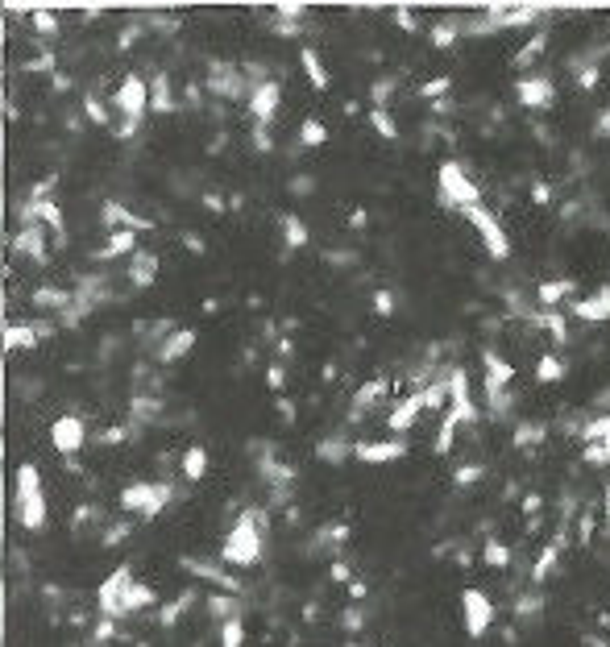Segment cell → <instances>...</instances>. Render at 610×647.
<instances>
[{
    "instance_id": "cell-15",
    "label": "cell",
    "mask_w": 610,
    "mask_h": 647,
    "mask_svg": "<svg viewBox=\"0 0 610 647\" xmlns=\"http://www.w3.org/2000/svg\"><path fill=\"white\" fill-rule=\"evenodd\" d=\"M515 100L523 108H532V112H548L552 100H557V88H552V79L548 75H523L515 83Z\"/></svg>"
},
{
    "instance_id": "cell-51",
    "label": "cell",
    "mask_w": 610,
    "mask_h": 647,
    "mask_svg": "<svg viewBox=\"0 0 610 647\" xmlns=\"http://www.w3.org/2000/svg\"><path fill=\"white\" fill-rule=\"evenodd\" d=\"M254 146H258L262 154H270V133H266V129H258V125H254Z\"/></svg>"
},
{
    "instance_id": "cell-35",
    "label": "cell",
    "mask_w": 610,
    "mask_h": 647,
    "mask_svg": "<svg viewBox=\"0 0 610 647\" xmlns=\"http://www.w3.org/2000/svg\"><path fill=\"white\" fill-rule=\"evenodd\" d=\"M67 291H50V287H38L34 291V307H38V312H63V307H67Z\"/></svg>"
},
{
    "instance_id": "cell-41",
    "label": "cell",
    "mask_w": 610,
    "mask_h": 647,
    "mask_svg": "<svg viewBox=\"0 0 610 647\" xmlns=\"http://www.w3.org/2000/svg\"><path fill=\"white\" fill-rule=\"evenodd\" d=\"M586 465H610V440H590L586 453H581Z\"/></svg>"
},
{
    "instance_id": "cell-45",
    "label": "cell",
    "mask_w": 610,
    "mask_h": 647,
    "mask_svg": "<svg viewBox=\"0 0 610 647\" xmlns=\"http://www.w3.org/2000/svg\"><path fill=\"white\" fill-rule=\"evenodd\" d=\"M482 473H486L482 465H461V469L453 473V482H457V486H474V482H478Z\"/></svg>"
},
{
    "instance_id": "cell-24",
    "label": "cell",
    "mask_w": 610,
    "mask_h": 647,
    "mask_svg": "<svg viewBox=\"0 0 610 647\" xmlns=\"http://www.w3.org/2000/svg\"><path fill=\"white\" fill-rule=\"evenodd\" d=\"M133 253H137V233H129V229H113V233H104V249H100V258H104V262L133 258Z\"/></svg>"
},
{
    "instance_id": "cell-40",
    "label": "cell",
    "mask_w": 610,
    "mask_h": 647,
    "mask_svg": "<svg viewBox=\"0 0 610 647\" xmlns=\"http://www.w3.org/2000/svg\"><path fill=\"white\" fill-rule=\"evenodd\" d=\"M482 560H486L490 569H507V565H511V548H507V544H498V540H490V544H486V552H482Z\"/></svg>"
},
{
    "instance_id": "cell-44",
    "label": "cell",
    "mask_w": 610,
    "mask_h": 647,
    "mask_svg": "<svg viewBox=\"0 0 610 647\" xmlns=\"http://www.w3.org/2000/svg\"><path fill=\"white\" fill-rule=\"evenodd\" d=\"M449 88H453V79H449V75H436V79H428L424 88H420V96H428V100H440V96H445Z\"/></svg>"
},
{
    "instance_id": "cell-19",
    "label": "cell",
    "mask_w": 610,
    "mask_h": 647,
    "mask_svg": "<svg viewBox=\"0 0 610 647\" xmlns=\"http://www.w3.org/2000/svg\"><path fill=\"white\" fill-rule=\"evenodd\" d=\"M158 266H162V262H158V253L137 245V253L129 258V283H133L137 291H150V287L158 283Z\"/></svg>"
},
{
    "instance_id": "cell-50",
    "label": "cell",
    "mask_w": 610,
    "mask_h": 647,
    "mask_svg": "<svg viewBox=\"0 0 610 647\" xmlns=\"http://www.w3.org/2000/svg\"><path fill=\"white\" fill-rule=\"evenodd\" d=\"M266 378H270V390H283V365H270Z\"/></svg>"
},
{
    "instance_id": "cell-4",
    "label": "cell",
    "mask_w": 610,
    "mask_h": 647,
    "mask_svg": "<svg viewBox=\"0 0 610 647\" xmlns=\"http://www.w3.org/2000/svg\"><path fill=\"white\" fill-rule=\"evenodd\" d=\"M436 200H440V208L465 212V208L482 204V187L469 179V171L461 162H440V171H436Z\"/></svg>"
},
{
    "instance_id": "cell-36",
    "label": "cell",
    "mask_w": 610,
    "mask_h": 647,
    "mask_svg": "<svg viewBox=\"0 0 610 647\" xmlns=\"http://www.w3.org/2000/svg\"><path fill=\"white\" fill-rule=\"evenodd\" d=\"M565 378V361L557 353H544L536 365V382H561Z\"/></svg>"
},
{
    "instance_id": "cell-16",
    "label": "cell",
    "mask_w": 610,
    "mask_h": 647,
    "mask_svg": "<svg viewBox=\"0 0 610 647\" xmlns=\"http://www.w3.org/2000/svg\"><path fill=\"white\" fill-rule=\"evenodd\" d=\"M424 411H428V407H424V390H411V395H403V399L391 407V415H386V428H391V436H407L415 424H420Z\"/></svg>"
},
{
    "instance_id": "cell-28",
    "label": "cell",
    "mask_w": 610,
    "mask_h": 647,
    "mask_svg": "<svg viewBox=\"0 0 610 647\" xmlns=\"http://www.w3.org/2000/svg\"><path fill=\"white\" fill-rule=\"evenodd\" d=\"M324 142H328L324 121H320V117H303V125H299V146H303V150H320Z\"/></svg>"
},
{
    "instance_id": "cell-49",
    "label": "cell",
    "mask_w": 610,
    "mask_h": 647,
    "mask_svg": "<svg viewBox=\"0 0 610 647\" xmlns=\"http://www.w3.org/2000/svg\"><path fill=\"white\" fill-rule=\"evenodd\" d=\"M395 21L403 25V30H411V34H415V30H420V21H415V17H411V9H399V13H395Z\"/></svg>"
},
{
    "instance_id": "cell-12",
    "label": "cell",
    "mask_w": 610,
    "mask_h": 647,
    "mask_svg": "<svg viewBox=\"0 0 610 647\" xmlns=\"http://www.w3.org/2000/svg\"><path fill=\"white\" fill-rule=\"evenodd\" d=\"M21 224H42V229L50 233V237H63V229H67V220H63V208L54 204V195H50V187H42L30 204L21 208Z\"/></svg>"
},
{
    "instance_id": "cell-21",
    "label": "cell",
    "mask_w": 610,
    "mask_h": 647,
    "mask_svg": "<svg viewBox=\"0 0 610 647\" xmlns=\"http://www.w3.org/2000/svg\"><path fill=\"white\" fill-rule=\"evenodd\" d=\"M208 465H212V453H208L204 444H187V448H183V457H179L183 482H204V477H208Z\"/></svg>"
},
{
    "instance_id": "cell-54",
    "label": "cell",
    "mask_w": 610,
    "mask_h": 647,
    "mask_svg": "<svg viewBox=\"0 0 610 647\" xmlns=\"http://www.w3.org/2000/svg\"><path fill=\"white\" fill-rule=\"evenodd\" d=\"M0 461H5V432H0Z\"/></svg>"
},
{
    "instance_id": "cell-13",
    "label": "cell",
    "mask_w": 610,
    "mask_h": 647,
    "mask_svg": "<svg viewBox=\"0 0 610 647\" xmlns=\"http://www.w3.org/2000/svg\"><path fill=\"white\" fill-rule=\"evenodd\" d=\"M353 461L362 465H395L407 457V440L403 436H386V440H357L353 444Z\"/></svg>"
},
{
    "instance_id": "cell-3",
    "label": "cell",
    "mask_w": 610,
    "mask_h": 647,
    "mask_svg": "<svg viewBox=\"0 0 610 647\" xmlns=\"http://www.w3.org/2000/svg\"><path fill=\"white\" fill-rule=\"evenodd\" d=\"M108 108H113V117H121V133H133L150 117V79L142 71H125L108 96Z\"/></svg>"
},
{
    "instance_id": "cell-9",
    "label": "cell",
    "mask_w": 610,
    "mask_h": 647,
    "mask_svg": "<svg viewBox=\"0 0 610 647\" xmlns=\"http://www.w3.org/2000/svg\"><path fill=\"white\" fill-rule=\"evenodd\" d=\"M461 216L478 229V237H482V245H486V253H490L494 262H507V258H511V237H507V229L498 224V216H494L490 208L474 204V208H465Z\"/></svg>"
},
{
    "instance_id": "cell-48",
    "label": "cell",
    "mask_w": 610,
    "mask_h": 647,
    "mask_svg": "<svg viewBox=\"0 0 610 647\" xmlns=\"http://www.w3.org/2000/svg\"><path fill=\"white\" fill-rule=\"evenodd\" d=\"M374 307H378V316H391V312H395L391 291H378V295H374Z\"/></svg>"
},
{
    "instance_id": "cell-37",
    "label": "cell",
    "mask_w": 610,
    "mask_h": 647,
    "mask_svg": "<svg viewBox=\"0 0 610 647\" xmlns=\"http://www.w3.org/2000/svg\"><path fill=\"white\" fill-rule=\"evenodd\" d=\"M83 112H88V121H92V125H113V108H108L104 100H96L92 92L83 96Z\"/></svg>"
},
{
    "instance_id": "cell-2",
    "label": "cell",
    "mask_w": 610,
    "mask_h": 647,
    "mask_svg": "<svg viewBox=\"0 0 610 647\" xmlns=\"http://www.w3.org/2000/svg\"><path fill=\"white\" fill-rule=\"evenodd\" d=\"M266 556V536H262V515L258 511H241L233 519V527L225 531V544H220V560L229 569H258Z\"/></svg>"
},
{
    "instance_id": "cell-42",
    "label": "cell",
    "mask_w": 610,
    "mask_h": 647,
    "mask_svg": "<svg viewBox=\"0 0 610 647\" xmlns=\"http://www.w3.org/2000/svg\"><path fill=\"white\" fill-rule=\"evenodd\" d=\"M581 440H610V415H594L586 428H581Z\"/></svg>"
},
{
    "instance_id": "cell-11",
    "label": "cell",
    "mask_w": 610,
    "mask_h": 647,
    "mask_svg": "<svg viewBox=\"0 0 610 647\" xmlns=\"http://www.w3.org/2000/svg\"><path fill=\"white\" fill-rule=\"evenodd\" d=\"M245 108H249V117H254V125L266 129L283 108V83L279 79H258L245 96Z\"/></svg>"
},
{
    "instance_id": "cell-25",
    "label": "cell",
    "mask_w": 610,
    "mask_h": 647,
    "mask_svg": "<svg viewBox=\"0 0 610 647\" xmlns=\"http://www.w3.org/2000/svg\"><path fill=\"white\" fill-rule=\"evenodd\" d=\"M299 67H303V75H308V83L316 92H328V83H332V75H328V67H324V59L312 50V46H299Z\"/></svg>"
},
{
    "instance_id": "cell-32",
    "label": "cell",
    "mask_w": 610,
    "mask_h": 647,
    "mask_svg": "<svg viewBox=\"0 0 610 647\" xmlns=\"http://www.w3.org/2000/svg\"><path fill=\"white\" fill-rule=\"evenodd\" d=\"M386 395V382L378 378V382H366L362 390H357V399H353V415H362V411H370L378 399Z\"/></svg>"
},
{
    "instance_id": "cell-46",
    "label": "cell",
    "mask_w": 610,
    "mask_h": 647,
    "mask_svg": "<svg viewBox=\"0 0 610 647\" xmlns=\"http://www.w3.org/2000/svg\"><path fill=\"white\" fill-rule=\"evenodd\" d=\"M540 50H544V34H540V38H532L528 46H523V50H519V59H515V63H519V67H528L532 59H540Z\"/></svg>"
},
{
    "instance_id": "cell-17",
    "label": "cell",
    "mask_w": 610,
    "mask_h": 647,
    "mask_svg": "<svg viewBox=\"0 0 610 647\" xmlns=\"http://www.w3.org/2000/svg\"><path fill=\"white\" fill-rule=\"evenodd\" d=\"M208 88H212L216 96H225V100H245V96H249L245 75H241L237 67H229V63H212V71H208Z\"/></svg>"
},
{
    "instance_id": "cell-30",
    "label": "cell",
    "mask_w": 610,
    "mask_h": 647,
    "mask_svg": "<svg viewBox=\"0 0 610 647\" xmlns=\"http://www.w3.org/2000/svg\"><path fill=\"white\" fill-rule=\"evenodd\" d=\"M557 556H561V540H552V544L540 552V560H536V569H532V585H544V581L552 577V569H557Z\"/></svg>"
},
{
    "instance_id": "cell-31",
    "label": "cell",
    "mask_w": 610,
    "mask_h": 647,
    "mask_svg": "<svg viewBox=\"0 0 610 647\" xmlns=\"http://www.w3.org/2000/svg\"><path fill=\"white\" fill-rule=\"evenodd\" d=\"M220 647H245V618L241 614L220 623Z\"/></svg>"
},
{
    "instance_id": "cell-14",
    "label": "cell",
    "mask_w": 610,
    "mask_h": 647,
    "mask_svg": "<svg viewBox=\"0 0 610 647\" xmlns=\"http://www.w3.org/2000/svg\"><path fill=\"white\" fill-rule=\"evenodd\" d=\"M13 253L30 266H46L50 262V233L42 229V224H21V229L13 233Z\"/></svg>"
},
{
    "instance_id": "cell-8",
    "label": "cell",
    "mask_w": 610,
    "mask_h": 647,
    "mask_svg": "<svg viewBox=\"0 0 610 647\" xmlns=\"http://www.w3.org/2000/svg\"><path fill=\"white\" fill-rule=\"evenodd\" d=\"M494 618H498V610H494L490 594L478 589V585H469L461 594V627H465V635L469 639H486V631L494 627Z\"/></svg>"
},
{
    "instance_id": "cell-34",
    "label": "cell",
    "mask_w": 610,
    "mask_h": 647,
    "mask_svg": "<svg viewBox=\"0 0 610 647\" xmlns=\"http://www.w3.org/2000/svg\"><path fill=\"white\" fill-rule=\"evenodd\" d=\"M283 241H287V249H303L308 245V224L299 216H283Z\"/></svg>"
},
{
    "instance_id": "cell-33",
    "label": "cell",
    "mask_w": 610,
    "mask_h": 647,
    "mask_svg": "<svg viewBox=\"0 0 610 647\" xmlns=\"http://www.w3.org/2000/svg\"><path fill=\"white\" fill-rule=\"evenodd\" d=\"M30 25H34V34H42V38H54L63 30V21L54 17L50 9H30Z\"/></svg>"
},
{
    "instance_id": "cell-29",
    "label": "cell",
    "mask_w": 610,
    "mask_h": 647,
    "mask_svg": "<svg viewBox=\"0 0 610 647\" xmlns=\"http://www.w3.org/2000/svg\"><path fill=\"white\" fill-rule=\"evenodd\" d=\"M366 121L374 125V133H378V137H386V142H399V121H395L386 108H370V112H366Z\"/></svg>"
},
{
    "instance_id": "cell-23",
    "label": "cell",
    "mask_w": 610,
    "mask_h": 647,
    "mask_svg": "<svg viewBox=\"0 0 610 647\" xmlns=\"http://www.w3.org/2000/svg\"><path fill=\"white\" fill-rule=\"evenodd\" d=\"M34 345H38V328L34 324L13 320V324H5V332H0V349L5 353H21V349H34Z\"/></svg>"
},
{
    "instance_id": "cell-27",
    "label": "cell",
    "mask_w": 610,
    "mask_h": 647,
    "mask_svg": "<svg viewBox=\"0 0 610 647\" xmlns=\"http://www.w3.org/2000/svg\"><path fill=\"white\" fill-rule=\"evenodd\" d=\"M166 108H175V88L166 75H154L150 79V112H166Z\"/></svg>"
},
{
    "instance_id": "cell-39",
    "label": "cell",
    "mask_w": 610,
    "mask_h": 647,
    "mask_svg": "<svg viewBox=\"0 0 610 647\" xmlns=\"http://www.w3.org/2000/svg\"><path fill=\"white\" fill-rule=\"evenodd\" d=\"M428 34H432V42H436L440 50H449V46L457 42V34H461V25H457V21H436Z\"/></svg>"
},
{
    "instance_id": "cell-22",
    "label": "cell",
    "mask_w": 610,
    "mask_h": 647,
    "mask_svg": "<svg viewBox=\"0 0 610 647\" xmlns=\"http://www.w3.org/2000/svg\"><path fill=\"white\" fill-rule=\"evenodd\" d=\"M573 316H581V320H590V324H602V320H610V283H602L590 299H581V303H573Z\"/></svg>"
},
{
    "instance_id": "cell-7",
    "label": "cell",
    "mask_w": 610,
    "mask_h": 647,
    "mask_svg": "<svg viewBox=\"0 0 610 647\" xmlns=\"http://www.w3.org/2000/svg\"><path fill=\"white\" fill-rule=\"evenodd\" d=\"M482 370H486V399H490V411L503 415L511 407V382H515V365L507 357H498L494 349L482 353Z\"/></svg>"
},
{
    "instance_id": "cell-26",
    "label": "cell",
    "mask_w": 610,
    "mask_h": 647,
    "mask_svg": "<svg viewBox=\"0 0 610 647\" xmlns=\"http://www.w3.org/2000/svg\"><path fill=\"white\" fill-rule=\"evenodd\" d=\"M158 602V594H154V585L150 581H129V589H125V618L129 614H142V610H150Z\"/></svg>"
},
{
    "instance_id": "cell-38",
    "label": "cell",
    "mask_w": 610,
    "mask_h": 647,
    "mask_svg": "<svg viewBox=\"0 0 610 647\" xmlns=\"http://www.w3.org/2000/svg\"><path fill=\"white\" fill-rule=\"evenodd\" d=\"M569 291H573V283H565V278H552V283H544V287L536 291V299H540L544 307H552V303H561Z\"/></svg>"
},
{
    "instance_id": "cell-18",
    "label": "cell",
    "mask_w": 610,
    "mask_h": 647,
    "mask_svg": "<svg viewBox=\"0 0 610 647\" xmlns=\"http://www.w3.org/2000/svg\"><path fill=\"white\" fill-rule=\"evenodd\" d=\"M196 328H166V336H162V345H158V361L162 365H175V361H183L191 349H196Z\"/></svg>"
},
{
    "instance_id": "cell-43",
    "label": "cell",
    "mask_w": 610,
    "mask_h": 647,
    "mask_svg": "<svg viewBox=\"0 0 610 647\" xmlns=\"http://www.w3.org/2000/svg\"><path fill=\"white\" fill-rule=\"evenodd\" d=\"M544 436H548V428H544V424H519L515 444H519V448H528V444H544Z\"/></svg>"
},
{
    "instance_id": "cell-52",
    "label": "cell",
    "mask_w": 610,
    "mask_h": 647,
    "mask_svg": "<svg viewBox=\"0 0 610 647\" xmlns=\"http://www.w3.org/2000/svg\"><path fill=\"white\" fill-rule=\"evenodd\" d=\"M594 133H598V137H610V108H606V112H602V117H598V125H594Z\"/></svg>"
},
{
    "instance_id": "cell-53",
    "label": "cell",
    "mask_w": 610,
    "mask_h": 647,
    "mask_svg": "<svg viewBox=\"0 0 610 647\" xmlns=\"http://www.w3.org/2000/svg\"><path fill=\"white\" fill-rule=\"evenodd\" d=\"M602 523H606V531H610V482H606V490H602Z\"/></svg>"
},
{
    "instance_id": "cell-10",
    "label": "cell",
    "mask_w": 610,
    "mask_h": 647,
    "mask_svg": "<svg viewBox=\"0 0 610 647\" xmlns=\"http://www.w3.org/2000/svg\"><path fill=\"white\" fill-rule=\"evenodd\" d=\"M129 581H133V565H117L113 573L100 581V594H96L100 618H108V623L125 618V589H129Z\"/></svg>"
},
{
    "instance_id": "cell-1",
    "label": "cell",
    "mask_w": 610,
    "mask_h": 647,
    "mask_svg": "<svg viewBox=\"0 0 610 647\" xmlns=\"http://www.w3.org/2000/svg\"><path fill=\"white\" fill-rule=\"evenodd\" d=\"M13 511H17V523L38 536L50 523V498H46V482H42V469L34 461H21L17 473H13Z\"/></svg>"
},
{
    "instance_id": "cell-47",
    "label": "cell",
    "mask_w": 610,
    "mask_h": 647,
    "mask_svg": "<svg viewBox=\"0 0 610 647\" xmlns=\"http://www.w3.org/2000/svg\"><path fill=\"white\" fill-rule=\"evenodd\" d=\"M341 457H345V444H332V440L320 444V461H341Z\"/></svg>"
},
{
    "instance_id": "cell-6",
    "label": "cell",
    "mask_w": 610,
    "mask_h": 647,
    "mask_svg": "<svg viewBox=\"0 0 610 647\" xmlns=\"http://www.w3.org/2000/svg\"><path fill=\"white\" fill-rule=\"evenodd\" d=\"M46 436H50V448H54V453H59L63 461H75L83 448H88V419L75 415V411H63V415L50 419Z\"/></svg>"
},
{
    "instance_id": "cell-5",
    "label": "cell",
    "mask_w": 610,
    "mask_h": 647,
    "mask_svg": "<svg viewBox=\"0 0 610 647\" xmlns=\"http://www.w3.org/2000/svg\"><path fill=\"white\" fill-rule=\"evenodd\" d=\"M166 502H171V482H129V486H121V494H117L121 515L142 519V523L158 519V515L166 511Z\"/></svg>"
},
{
    "instance_id": "cell-20",
    "label": "cell",
    "mask_w": 610,
    "mask_h": 647,
    "mask_svg": "<svg viewBox=\"0 0 610 647\" xmlns=\"http://www.w3.org/2000/svg\"><path fill=\"white\" fill-rule=\"evenodd\" d=\"M100 220H104V233H113V229H129V233H146L150 229V220H142V216H133L125 204H117V200H104L100 204Z\"/></svg>"
}]
</instances>
